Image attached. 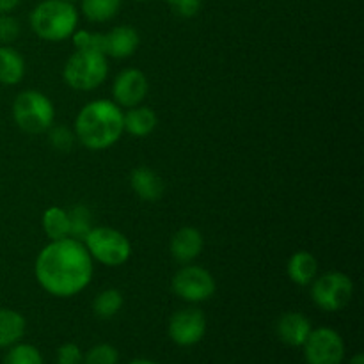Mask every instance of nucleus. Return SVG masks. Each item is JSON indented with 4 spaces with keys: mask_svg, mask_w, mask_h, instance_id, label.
I'll list each match as a JSON object with an SVG mask.
<instances>
[{
    "mask_svg": "<svg viewBox=\"0 0 364 364\" xmlns=\"http://www.w3.org/2000/svg\"><path fill=\"white\" fill-rule=\"evenodd\" d=\"M25 75V60L18 50L9 45H0V84L16 85Z\"/></svg>",
    "mask_w": 364,
    "mask_h": 364,
    "instance_id": "17",
    "label": "nucleus"
},
{
    "mask_svg": "<svg viewBox=\"0 0 364 364\" xmlns=\"http://www.w3.org/2000/svg\"><path fill=\"white\" fill-rule=\"evenodd\" d=\"M139 2H144V0H139Z\"/></svg>",
    "mask_w": 364,
    "mask_h": 364,
    "instance_id": "35",
    "label": "nucleus"
},
{
    "mask_svg": "<svg viewBox=\"0 0 364 364\" xmlns=\"http://www.w3.org/2000/svg\"><path fill=\"white\" fill-rule=\"evenodd\" d=\"M20 4V0H0V13H9Z\"/></svg>",
    "mask_w": 364,
    "mask_h": 364,
    "instance_id": "31",
    "label": "nucleus"
},
{
    "mask_svg": "<svg viewBox=\"0 0 364 364\" xmlns=\"http://www.w3.org/2000/svg\"><path fill=\"white\" fill-rule=\"evenodd\" d=\"M13 117L20 130L27 134H43L52 128L55 110L48 96L28 89V91L20 92L14 100Z\"/></svg>",
    "mask_w": 364,
    "mask_h": 364,
    "instance_id": "5",
    "label": "nucleus"
},
{
    "mask_svg": "<svg viewBox=\"0 0 364 364\" xmlns=\"http://www.w3.org/2000/svg\"><path fill=\"white\" fill-rule=\"evenodd\" d=\"M78 13L68 0H45L34 7L31 27L46 41H63L77 31Z\"/></svg>",
    "mask_w": 364,
    "mask_h": 364,
    "instance_id": "3",
    "label": "nucleus"
},
{
    "mask_svg": "<svg viewBox=\"0 0 364 364\" xmlns=\"http://www.w3.org/2000/svg\"><path fill=\"white\" fill-rule=\"evenodd\" d=\"M121 7V0H82V13L89 21L103 23L112 20Z\"/></svg>",
    "mask_w": 364,
    "mask_h": 364,
    "instance_id": "22",
    "label": "nucleus"
},
{
    "mask_svg": "<svg viewBox=\"0 0 364 364\" xmlns=\"http://www.w3.org/2000/svg\"><path fill=\"white\" fill-rule=\"evenodd\" d=\"M75 139L77 137H75L73 132L68 130V128L64 127H55L50 130V142H52L53 148L59 149V151H68V149H71Z\"/></svg>",
    "mask_w": 364,
    "mask_h": 364,
    "instance_id": "28",
    "label": "nucleus"
},
{
    "mask_svg": "<svg viewBox=\"0 0 364 364\" xmlns=\"http://www.w3.org/2000/svg\"><path fill=\"white\" fill-rule=\"evenodd\" d=\"M117 361H119V352L116 350V347L109 343H100L89 348L82 364H117Z\"/></svg>",
    "mask_w": 364,
    "mask_h": 364,
    "instance_id": "25",
    "label": "nucleus"
},
{
    "mask_svg": "<svg viewBox=\"0 0 364 364\" xmlns=\"http://www.w3.org/2000/svg\"><path fill=\"white\" fill-rule=\"evenodd\" d=\"M36 279L53 297H73L92 279V258L75 238L52 240L36 259Z\"/></svg>",
    "mask_w": 364,
    "mask_h": 364,
    "instance_id": "1",
    "label": "nucleus"
},
{
    "mask_svg": "<svg viewBox=\"0 0 364 364\" xmlns=\"http://www.w3.org/2000/svg\"><path fill=\"white\" fill-rule=\"evenodd\" d=\"M82 361H84V354L78 345L64 343L57 350V364H82Z\"/></svg>",
    "mask_w": 364,
    "mask_h": 364,
    "instance_id": "29",
    "label": "nucleus"
},
{
    "mask_svg": "<svg viewBox=\"0 0 364 364\" xmlns=\"http://www.w3.org/2000/svg\"><path fill=\"white\" fill-rule=\"evenodd\" d=\"M354 295V283L343 272H327L315 277L311 283L313 302L323 311H341L347 308Z\"/></svg>",
    "mask_w": 364,
    "mask_h": 364,
    "instance_id": "7",
    "label": "nucleus"
},
{
    "mask_svg": "<svg viewBox=\"0 0 364 364\" xmlns=\"http://www.w3.org/2000/svg\"><path fill=\"white\" fill-rule=\"evenodd\" d=\"M203 245H205L203 235L196 228L185 226L171 238V255L176 262L191 263L201 255Z\"/></svg>",
    "mask_w": 364,
    "mask_h": 364,
    "instance_id": "13",
    "label": "nucleus"
},
{
    "mask_svg": "<svg viewBox=\"0 0 364 364\" xmlns=\"http://www.w3.org/2000/svg\"><path fill=\"white\" fill-rule=\"evenodd\" d=\"M43 230L52 240H63L70 237V217L60 206H50L43 215Z\"/></svg>",
    "mask_w": 364,
    "mask_h": 364,
    "instance_id": "20",
    "label": "nucleus"
},
{
    "mask_svg": "<svg viewBox=\"0 0 364 364\" xmlns=\"http://www.w3.org/2000/svg\"><path fill=\"white\" fill-rule=\"evenodd\" d=\"M109 73L107 55L95 50H77L64 66V80L77 91H92L105 82Z\"/></svg>",
    "mask_w": 364,
    "mask_h": 364,
    "instance_id": "4",
    "label": "nucleus"
},
{
    "mask_svg": "<svg viewBox=\"0 0 364 364\" xmlns=\"http://www.w3.org/2000/svg\"><path fill=\"white\" fill-rule=\"evenodd\" d=\"M311 322L306 315L297 311H288L277 320V336L288 347H302L311 333Z\"/></svg>",
    "mask_w": 364,
    "mask_h": 364,
    "instance_id": "12",
    "label": "nucleus"
},
{
    "mask_svg": "<svg viewBox=\"0 0 364 364\" xmlns=\"http://www.w3.org/2000/svg\"><path fill=\"white\" fill-rule=\"evenodd\" d=\"M82 244L85 245L92 259L107 267L123 265L132 255V245L128 238L112 228H92Z\"/></svg>",
    "mask_w": 364,
    "mask_h": 364,
    "instance_id": "6",
    "label": "nucleus"
},
{
    "mask_svg": "<svg viewBox=\"0 0 364 364\" xmlns=\"http://www.w3.org/2000/svg\"><path fill=\"white\" fill-rule=\"evenodd\" d=\"M112 95L119 107H137L148 95V78L137 68L123 70L114 80Z\"/></svg>",
    "mask_w": 364,
    "mask_h": 364,
    "instance_id": "11",
    "label": "nucleus"
},
{
    "mask_svg": "<svg viewBox=\"0 0 364 364\" xmlns=\"http://www.w3.org/2000/svg\"><path fill=\"white\" fill-rule=\"evenodd\" d=\"M287 272L291 283L299 284V287H308L318 274V262L311 252L297 251L288 259Z\"/></svg>",
    "mask_w": 364,
    "mask_h": 364,
    "instance_id": "16",
    "label": "nucleus"
},
{
    "mask_svg": "<svg viewBox=\"0 0 364 364\" xmlns=\"http://www.w3.org/2000/svg\"><path fill=\"white\" fill-rule=\"evenodd\" d=\"M124 130L135 137H146L156 127V114L149 107H132L127 114H123Z\"/></svg>",
    "mask_w": 364,
    "mask_h": 364,
    "instance_id": "19",
    "label": "nucleus"
},
{
    "mask_svg": "<svg viewBox=\"0 0 364 364\" xmlns=\"http://www.w3.org/2000/svg\"><path fill=\"white\" fill-rule=\"evenodd\" d=\"M73 45L77 50H95L105 55V34L100 32H73Z\"/></svg>",
    "mask_w": 364,
    "mask_h": 364,
    "instance_id": "26",
    "label": "nucleus"
},
{
    "mask_svg": "<svg viewBox=\"0 0 364 364\" xmlns=\"http://www.w3.org/2000/svg\"><path fill=\"white\" fill-rule=\"evenodd\" d=\"M123 308V294L116 288H109L96 295L95 302H92V311L98 318L109 320L116 316Z\"/></svg>",
    "mask_w": 364,
    "mask_h": 364,
    "instance_id": "21",
    "label": "nucleus"
},
{
    "mask_svg": "<svg viewBox=\"0 0 364 364\" xmlns=\"http://www.w3.org/2000/svg\"><path fill=\"white\" fill-rule=\"evenodd\" d=\"M215 279L203 267H181L173 277V291L187 302H205L215 294Z\"/></svg>",
    "mask_w": 364,
    "mask_h": 364,
    "instance_id": "9",
    "label": "nucleus"
},
{
    "mask_svg": "<svg viewBox=\"0 0 364 364\" xmlns=\"http://www.w3.org/2000/svg\"><path fill=\"white\" fill-rule=\"evenodd\" d=\"M70 217V238H75L78 242H84L89 231L92 230L91 224V213H89L87 206L77 205L68 212Z\"/></svg>",
    "mask_w": 364,
    "mask_h": 364,
    "instance_id": "23",
    "label": "nucleus"
},
{
    "mask_svg": "<svg viewBox=\"0 0 364 364\" xmlns=\"http://www.w3.org/2000/svg\"><path fill=\"white\" fill-rule=\"evenodd\" d=\"M132 191L142 199V201H159L164 194V181L159 174L149 167H135L130 174Z\"/></svg>",
    "mask_w": 364,
    "mask_h": 364,
    "instance_id": "15",
    "label": "nucleus"
},
{
    "mask_svg": "<svg viewBox=\"0 0 364 364\" xmlns=\"http://www.w3.org/2000/svg\"><path fill=\"white\" fill-rule=\"evenodd\" d=\"M27 322L23 315L14 309H0V348H7L16 345L23 338Z\"/></svg>",
    "mask_w": 364,
    "mask_h": 364,
    "instance_id": "18",
    "label": "nucleus"
},
{
    "mask_svg": "<svg viewBox=\"0 0 364 364\" xmlns=\"http://www.w3.org/2000/svg\"><path fill=\"white\" fill-rule=\"evenodd\" d=\"M350 364H364V355L359 352V354H355L354 358L350 359Z\"/></svg>",
    "mask_w": 364,
    "mask_h": 364,
    "instance_id": "32",
    "label": "nucleus"
},
{
    "mask_svg": "<svg viewBox=\"0 0 364 364\" xmlns=\"http://www.w3.org/2000/svg\"><path fill=\"white\" fill-rule=\"evenodd\" d=\"M4 364H43V355L34 345L16 343L6 354Z\"/></svg>",
    "mask_w": 364,
    "mask_h": 364,
    "instance_id": "24",
    "label": "nucleus"
},
{
    "mask_svg": "<svg viewBox=\"0 0 364 364\" xmlns=\"http://www.w3.org/2000/svg\"><path fill=\"white\" fill-rule=\"evenodd\" d=\"M20 34V23L7 13H0V45H11Z\"/></svg>",
    "mask_w": 364,
    "mask_h": 364,
    "instance_id": "27",
    "label": "nucleus"
},
{
    "mask_svg": "<svg viewBox=\"0 0 364 364\" xmlns=\"http://www.w3.org/2000/svg\"><path fill=\"white\" fill-rule=\"evenodd\" d=\"M124 132L123 110L109 100H95L82 107L75 119V137L87 149L100 151L116 144Z\"/></svg>",
    "mask_w": 364,
    "mask_h": 364,
    "instance_id": "2",
    "label": "nucleus"
},
{
    "mask_svg": "<svg viewBox=\"0 0 364 364\" xmlns=\"http://www.w3.org/2000/svg\"><path fill=\"white\" fill-rule=\"evenodd\" d=\"M206 334V316L199 309L187 308L174 313L169 320V336L180 347L198 345Z\"/></svg>",
    "mask_w": 364,
    "mask_h": 364,
    "instance_id": "10",
    "label": "nucleus"
},
{
    "mask_svg": "<svg viewBox=\"0 0 364 364\" xmlns=\"http://www.w3.org/2000/svg\"><path fill=\"white\" fill-rule=\"evenodd\" d=\"M139 48V34L134 27L119 25L105 34V55L114 59H127Z\"/></svg>",
    "mask_w": 364,
    "mask_h": 364,
    "instance_id": "14",
    "label": "nucleus"
},
{
    "mask_svg": "<svg viewBox=\"0 0 364 364\" xmlns=\"http://www.w3.org/2000/svg\"><path fill=\"white\" fill-rule=\"evenodd\" d=\"M130 364H155V363L149 361V359H135V361H132Z\"/></svg>",
    "mask_w": 364,
    "mask_h": 364,
    "instance_id": "33",
    "label": "nucleus"
},
{
    "mask_svg": "<svg viewBox=\"0 0 364 364\" xmlns=\"http://www.w3.org/2000/svg\"><path fill=\"white\" fill-rule=\"evenodd\" d=\"M174 13L181 18H192L201 9V0H166Z\"/></svg>",
    "mask_w": 364,
    "mask_h": 364,
    "instance_id": "30",
    "label": "nucleus"
},
{
    "mask_svg": "<svg viewBox=\"0 0 364 364\" xmlns=\"http://www.w3.org/2000/svg\"><path fill=\"white\" fill-rule=\"evenodd\" d=\"M68 2H73V0H68Z\"/></svg>",
    "mask_w": 364,
    "mask_h": 364,
    "instance_id": "34",
    "label": "nucleus"
},
{
    "mask_svg": "<svg viewBox=\"0 0 364 364\" xmlns=\"http://www.w3.org/2000/svg\"><path fill=\"white\" fill-rule=\"evenodd\" d=\"M302 348L308 364H341L345 359L343 338L331 327L311 329Z\"/></svg>",
    "mask_w": 364,
    "mask_h": 364,
    "instance_id": "8",
    "label": "nucleus"
}]
</instances>
